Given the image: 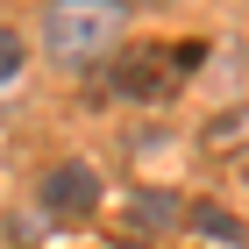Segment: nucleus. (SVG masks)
Returning <instances> with one entry per match:
<instances>
[{
    "instance_id": "39448f33",
    "label": "nucleus",
    "mask_w": 249,
    "mask_h": 249,
    "mask_svg": "<svg viewBox=\"0 0 249 249\" xmlns=\"http://www.w3.org/2000/svg\"><path fill=\"white\" fill-rule=\"evenodd\" d=\"M150 64H157V57H128V64H121V71H114L121 93H157V71H150Z\"/></svg>"
},
{
    "instance_id": "f03ea898",
    "label": "nucleus",
    "mask_w": 249,
    "mask_h": 249,
    "mask_svg": "<svg viewBox=\"0 0 249 249\" xmlns=\"http://www.w3.org/2000/svg\"><path fill=\"white\" fill-rule=\"evenodd\" d=\"M43 199L57 213H86V207H100V178L86 171V164H64L57 178H43Z\"/></svg>"
},
{
    "instance_id": "20e7f679",
    "label": "nucleus",
    "mask_w": 249,
    "mask_h": 249,
    "mask_svg": "<svg viewBox=\"0 0 249 249\" xmlns=\"http://www.w3.org/2000/svg\"><path fill=\"white\" fill-rule=\"evenodd\" d=\"M199 235H213V242H242V221L221 207H199Z\"/></svg>"
},
{
    "instance_id": "f257e3e1",
    "label": "nucleus",
    "mask_w": 249,
    "mask_h": 249,
    "mask_svg": "<svg viewBox=\"0 0 249 249\" xmlns=\"http://www.w3.org/2000/svg\"><path fill=\"white\" fill-rule=\"evenodd\" d=\"M107 29H114V7H57V15L43 21V43H50L64 64H78V57H93V50H100Z\"/></svg>"
},
{
    "instance_id": "7ed1b4c3",
    "label": "nucleus",
    "mask_w": 249,
    "mask_h": 249,
    "mask_svg": "<svg viewBox=\"0 0 249 249\" xmlns=\"http://www.w3.org/2000/svg\"><path fill=\"white\" fill-rule=\"evenodd\" d=\"M242 135H249V107H235V114H221V121L207 128V150H235Z\"/></svg>"
},
{
    "instance_id": "423d86ee",
    "label": "nucleus",
    "mask_w": 249,
    "mask_h": 249,
    "mask_svg": "<svg viewBox=\"0 0 249 249\" xmlns=\"http://www.w3.org/2000/svg\"><path fill=\"white\" fill-rule=\"evenodd\" d=\"M15 71H21V36H15V29H0V86H7Z\"/></svg>"
}]
</instances>
